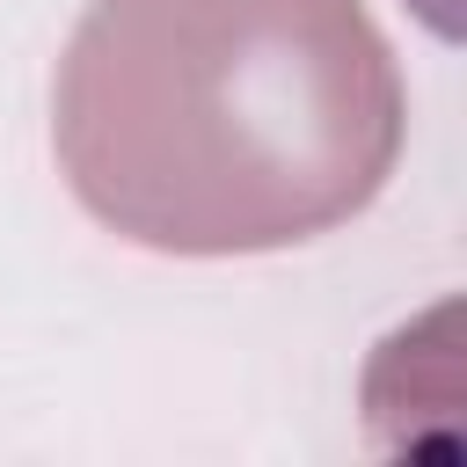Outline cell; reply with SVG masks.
Here are the masks:
<instances>
[{"label": "cell", "mask_w": 467, "mask_h": 467, "mask_svg": "<svg viewBox=\"0 0 467 467\" xmlns=\"http://www.w3.org/2000/svg\"><path fill=\"white\" fill-rule=\"evenodd\" d=\"M51 109L73 197L161 255L314 241L401 153V73L365 0H88Z\"/></svg>", "instance_id": "cell-1"}]
</instances>
